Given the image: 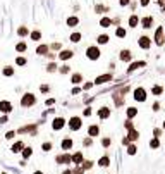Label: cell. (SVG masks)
<instances>
[{
  "label": "cell",
  "instance_id": "obj_6",
  "mask_svg": "<svg viewBox=\"0 0 165 174\" xmlns=\"http://www.w3.org/2000/svg\"><path fill=\"white\" fill-rule=\"evenodd\" d=\"M65 126V121H64V117H55L52 122V128L55 129V131H59V129H62V128Z\"/></svg>",
  "mask_w": 165,
  "mask_h": 174
},
{
  "label": "cell",
  "instance_id": "obj_49",
  "mask_svg": "<svg viewBox=\"0 0 165 174\" xmlns=\"http://www.w3.org/2000/svg\"><path fill=\"white\" fill-rule=\"evenodd\" d=\"M40 90H41L43 93H47V91H48V86H47V84H43V86H41V88H40Z\"/></svg>",
  "mask_w": 165,
  "mask_h": 174
},
{
  "label": "cell",
  "instance_id": "obj_37",
  "mask_svg": "<svg viewBox=\"0 0 165 174\" xmlns=\"http://www.w3.org/2000/svg\"><path fill=\"white\" fill-rule=\"evenodd\" d=\"M40 38H41V33H40V31H33V33H31V40H35V42H38Z\"/></svg>",
  "mask_w": 165,
  "mask_h": 174
},
{
  "label": "cell",
  "instance_id": "obj_7",
  "mask_svg": "<svg viewBox=\"0 0 165 174\" xmlns=\"http://www.w3.org/2000/svg\"><path fill=\"white\" fill-rule=\"evenodd\" d=\"M12 111V104L7 100H2L0 102V112H4V114H9Z\"/></svg>",
  "mask_w": 165,
  "mask_h": 174
},
{
  "label": "cell",
  "instance_id": "obj_58",
  "mask_svg": "<svg viewBox=\"0 0 165 174\" xmlns=\"http://www.w3.org/2000/svg\"><path fill=\"white\" fill-rule=\"evenodd\" d=\"M35 174H43V172H41V171H36V172H35Z\"/></svg>",
  "mask_w": 165,
  "mask_h": 174
},
{
  "label": "cell",
  "instance_id": "obj_46",
  "mask_svg": "<svg viewBox=\"0 0 165 174\" xmlns=\"http://www.w3.org/2000/svg\"><path fill=\"white\" fill-rule=\"evenodd\" d=\"M60 73L67 74V73H69V66H62V67H60Z\"/></svg>",
  "mask_w": 165,
  "mask_h": 174
},
{
  "label": "cell",
  "instance_id": "obj_55",
  "mask_svg": "<svg viewBox=\"0 0 165 174\" xmlns=\"http://www.w3.org/2000/svg\"><path fill=\"white\" fill-rule=\"evenodd\" d=\"M129 2H131V0H120V5H127Z\"/></svg>",
  "mask_w": 165,
  "mask_h": 174
},
{
  "label": "cell",
  "instance_id": "obj_12",
  "mask_svg": "<svg viewBox=\"0 0 165 174\" xmlns=\"http://www.w3.org/2000/svg\"><path fill=\"white\" fill-rule=\"evenodd\" d=\"M11 150H12L14 153H19V152H22V150H24V143H22V142H16L14 145H12V148H11Z\"/></svg>",
  "mask_w": 165,
  "mask_h": 174
},
{
  "label": "cell",
  "instance_id": "obj_45",
  "mask_svg": "<svg viewBox=\"0 0 165 174\" xmlns=\"http://www.w3.org/2000/svg\"><path fill=\"white\" fill-rule=\"evenodd\" d=\"M83 172H84V169L83 167H76L74 171H72V174H83Z\"/></svg>",
  "mask_w": 165,
  "mask_h": 174
},
{
  "label": "cell",
  "instance_id": "obj_19",
  "mask_svg": "<svg viewBox=\"0 0 165 174\" xmlns=\"http://www.w3.org/2000/svg\"><path fill=\"white\" fill-rule=\"evenodd\" d=\"M98 116H100V119H107V117L110 116V111L107 107H101L100 111H98Z\"/></svg>",
  "mask_w": 165,
  "mask_h": 174
},
{
  "label": "cell",
  "instance_id": "obj_9",
  "mask_svg": "<svg viewBox=\"0 0 165 174\" xmlns=\"http://www.w3.org/2000/svg\"><path fill=\"white\" fill-rule=\"evenodd\" d=\"M110 79H112V74H101V76H98V78L95 79V83L103 84V83H107V81H110Z\"/></svg>",
  "mask_w": 165,
  "mask_h": 174
},
{
  "label": "cell",
  "instance_id": "obj_27",
  "mask_svg": "<svg viewBox=\"0 0 165 174\" xmlns=\"http://www.w3.org/2000/svg\"><path fill=\"white\" fill-rule=\"evenodd\" d=\"M110 24H112V21H110L108 17H101V19H100V26H103V28H108Z\"/></svg>",
  "mask_w": 165,
  "mask_h": 174
},
{
  "label": "cell",
  "instance_id": "obj_33",
  "mask_svg": "<svg viewBox=\"0 0 165 174\" xmlns=\"http://www.w3.org/2000/svg\"><path fill=\"white\" fill-rule=\"evenodd\" d=\"M31 153H33V150L28 147V148H24V150H22V157H24V159H29V157H31Z\"/></svg>",
  "mask_w": 165,
  "mask_h": 174
},
{
  "label": "cell",
  "instance_id": "obj_35",
  "mask_svg": "<svg viewBox=\"0 0 165 174\" xmlns=\"http://www.w3.org/2000/svg\"><path fill=\"white\" fill-rule=\"evenodd\" d=\"M16 50H17V52H24V50H26V43H24V42L17 43V45H16Z\"/></svg>",
  "mask_w": 165,
  "mask_h": 174
},
{
  "label": "cell",
  "instance_id": "obj_54",
  "mask_svg": "<svg viewBox=\"0 0 165 174\" xmlns=\"http://www.w3.org/2000/svg\"><path fill=\"white\" fill-rule=\"evenodd\" d=\"M84 145H86V147H88V145H91V138H86V140H84Z\"/></svg>",
  "mask_w": 165,
  "mask_h": 174
},
{
  "label": "cell",
  "instance_id": "obj_32",
  "mask_svg": "<svg viewBox=\"0 0 165 174\" xmlns=\"http://www.w3.org/2000/svg\"><path fill=\"white\" fill-rule=\"evenodd\" d=\"M79 40H81V33H72V35H71V42L78 43Z\"/></svg>",
  "mask_w": 165,
  "mask_h": 174
},
{
  "label": "cell",
  "instance_id": "obj_24",
  "mask_svg": "<svg viewBox=\"0 0 165 174\" xmlns=\"http://www.w3.org/2000/svg\"><path fill=\"white\" fill-rule=\"evenodd\" d=\"M36 53H38V55H47V53H48V47H47V45H40V47L36 48Z\"/></svg>",
  "mask_w": 165,
  "mask_h": 174
},
{
  "label": "cell",
  "instance_id": "obj_39",
  "mask_svg": "<svg viewBox=\"0 0 165 174\" xmlns=\"http://www.w3.org/2000/svg\"><path fill=\"white\" fill-rule=\"evenodd\" d=\"M81 167L84 169V171H86V169H91V167H93V162H91V160H84V162H83V165H81Z\"/></svg>",
  "mask_w": 165,
  "mask_h": 174
},
{
  "label": "cell",
  "instance_id": "obj_56",
  "mask_svg": "<svg viewBox=\"0 0 165 174\" xmlns=\"http://www.w3.org/2000/svg\"><path fill=\"white\" fill-rule=\"evenodd\" d=\"M84 116H91V109H84Z\"/></svg>",
  "mask_w": 165,
  "mask_h": 174
},
{
  "label": "cell",
  "instance_id": "obj_13",
  "mask_svg": "<svg viewBox=\"0 0 165 174\" xmlns=\"http://www.w3.org/2000/svg\"><path fill=\"white\" fill-rule=\"evenodd\" d=\"M144 66H146V64L143 62V60H139V62H133L131 64V66H129V73H133V71H136V69H139V67H144Z\"/></svg>",
  "mask_w": 165,
  "mask_h": 174
},
{
  "label": "cell",
  "instance_id": "obj_5",
  "mask_svg": "<svg viewBox=\"0 0 165 174\" xmlns=\"http://www.w3.org/2000/svg\"><path fill=\"white\" fill-rule=\"evenodd\" d=\"M69 128L72 129V131L81 129V117H71L69 119Z\"/></svg>",
  "mask_w": 165,
  "mask_h": 174
},
{
  "label": "cell",
  "instance_id": "obj_60",
  "mask_svg": "<svg viewBox=\"0 0 165 174\" xmlns=\"http://www.w3.org/2000/svg\"><path fill=\"white\" fill-rule=\"evenodd\" d=\"M2 174H5V172H2Z\"/></svg>",
  "mask_w": 165,
  "mask_h": 174
},
{
  "label": "cell",
  "instance_id": "obj_48",
  "mask_svg": "<svg viewBox=\"0 0 165 174\" xmlns=\"http://www.w3.org/2000/svg\"><path fill=\"white\" fill-rule=\"evenodd\" d=\"M101 145H103V147H108V145H110V140H108V138H103V140H101Z\"/></svg>",
  "mask_w": 165,
  "mask_h": 174
},
{
  "label": "cell",
  "instance_id": "obj_14",
  "mask_svg": "<svg viewBox=\"0 0 165 174\" xmlns=\"http://www.w3.org/2000/svg\"><path fill=\"white\" fill-rule=\"evenodd\" d=\"M72 162H74L76 165H79V164L84 162V160H83V153H81V152H76L74 155H72Z\"/></svg>",
  "mask_w": 165,
  "mask_h": 174
},
{
  "label": "cell",
  "instance_id": "obj_15",
  "mask_svg": "<svg viewBox=\"0 0 165 174\" xmlns=\"http://www.w3.org/2000/svg\"><path fill=\"white\" fill-rule=\"evenodd\" d=\"M72 57V50H62V52L59 53V59L60 60H67V59Z\"/></svg>",
  "mask_w": 165,
  "mask_h": 174
},
{
  "label": "cell",
  "instance_id": "obj_57",
  "mask_svg": "<svg viewBox=\"0 0 165 174\" xmlns=\"http://www.w3.org/2000/svg\"><path fill=\"white\" fill-rule=\"evenodd\" d=\"M64 174H72V171H69V169H67V171H64Z\"/></svg>",
  "mask_w": 165,
  "mask_h": 174
},
{
  "label": "cell",
  "instance_id": "obj_59",
  "mask_svg": "<svg viewBox=\"0 0 165 174\" xmlns=\"http://www.w3.org/2000/svg\"><path fill=\"white\" fill-rule=\"evenodd\" d=\"M163 128H165V121H163Z\"/></svg>",
  "mask_w": 165,
  "mask_h": 174
},
{
  "label": "cell",
  "instance_id": "obj_23",
  "mask_svg": "<svg viewBox=\"0 0 165 174\" xmlns=\"http://www.w3.org/2000/svg\"><path fill=\"white\" fill-rule=\"evenodd\" d=\"M98 133H100V128L98 126H90L88 128V135H90V136H98Z\"/></svg>",
  "mask_w": 165,
  "mask_h": 174
},
{
  "label": "cell",
  "instance_id": "obj_17",
  "mask_svg": "<svg viewBox=\"0 0 165 174\" xmlns=\"http://www.w3.org/2000/svg\"><path fill=\"white\" fill-rule=\"evenodd\" d=\"M138 138H139V133L136 131V129H131V131L127 133V140H129V142H136Z\"/></svg>",
  "mask_w": 165,
  "mask_h": 174
},
{
  "label": "cell",
  "instance_id": "obj_10",
  "mask_svg": "<svg viewBox=\"0 0 165 174\" xmlns=\"http://www.w3.org/2000/svg\"><path fill=\"white\" fill-rule=\"evenodd\" d=\"M131 59H133L131 50H122V52H120V60H122V62H131Z\"/></svg>",
  "mask_w": 165,
  "mask_h": 174
},
{
  "label": "cell",
  "instance_id": "obj_36",
  "mask_svg": "<svg viewBox=\"0 0 165 174\" xmlns=\"http://www.w3.org/2000/svg\"><path fill=\"white\" fill-rule=\"evenodd\" d=\"M136 152H138V148L134 147V145H129V147H127V153H129V155H136Z\"/></svg>",
  "mask_w": 165,
  "mask_h": 174
},
{
  "label": "cell",
  "instance_id": "obj_26",
  "mask_svg": "<svg viewBox=\"0 0 165 174\" xmlns=\"http://www.w3.org/2000/svg\"><path fill=\"white\" fill-rule=\"evenodd\" d=\"M96 42H98V45H105V43H108V36L107 35H100L96 38Z\"/></svg>",
  "mask_w": 165,
  "mask_h": 174
},
{
  "label": "cell",
  "instance_id": "obj_51",
  "mask_svg": "<svg viewBox=\"0 0 165 174\" xmlns=\"http://www.w3.org/2000/svg\"><path fill=\"white\" fill-rule=\"evenodd\" d=\"M139 2H141V5H148V4H150V0H139Z\"/></svg>",
  "mask_w": 165,
  "mask_h": 174
},
{
  "label": "cell",
  "instance_id": "obj_22",
  "mask_svg": "<svg viewBox=\"0 0 165 174\" xmlns=\"http://www.w3.org/2000/svg\"><path fill=\"white\" fill-rule=\"evenodd\" d=\"M126 114H127L129 119H133V117L138 116V109H136V107H129L127 111H126Z\"/></svg>",
  "mask_w": 165,
  "mask_h": 174
},
{
  "label": "cell",
  "instance_id": "obj_20",
  "mask_svg": "<svg viewBox=\"0 0 165 174\" xmlns=\"http://www.w3.org/2000/svg\"><path fill=\"white\" fill-rule=\"evenodd\" d=\"M71 148H72V140L71 138L62 140V150H71Z\"/></svg>",
  "mask_w": 165,
  "mask_h": 174
},
{
  "label": "cell",
  "instance_id": "obj_40",
  "mask_svg": "<svg viewBox=\"0 0 165 174\" xmlns=\"http://www.w3.org/2000/svg\"><path fill=\"white\" fill-rule=\"evenodd\" d=\"M124 126H126V129H127V131H131V129H134V124H133V122H131V119H129V121H126V124H124Z\"/></svg>",
  "mask_w": 165,
  "mask_h": 174
},
{
  "label": "cell",
  "instance_id": "obj_47",
  "mask_svg": "<svg viewBox=\"0 0 165 174\" xmlns=\"http://www.w3.org/2000/svg\"><path fill=\"white\" fill-rule=\"evenodd\" d=\"M47 69H48V71H50V73H53V71L57 69V66H55V64L52 62V64H48V67H47Z\"/></svg>",
  "mask_w": 165,
  "mask_h": 174
},
{
  "label": "cell",
  "instance_id": "obj_3",
  "mask_svg": "<svg viewBox=\"0 0 165 174\" xmlns=\"http://www.w3.org/2000/svg\"><path fill=\"white\" fill-rule=\"evenodd\" d=\"M86 57L91 59V60H96V59L100 57V48L98 47H90L86 50Z\"/></svg>",
  "mask_w": 165,
  "mask_h": 174
},
{
  "label": "cell",
  "instance_id": "obj_30",
  "mask_svg": "<svg viewBox=\"0 0 165 174\" xmlns=\"http://www.w3.org/2000/svg\"><path fill=\"white\" fill-rule=\"evenodd\" d=\"M138 22H139V19H138L136 16H131V17H129V26H131V28H134Z\"/></svg>",
  "mask_w": 165,
  "mask_h": 174
},
{
  "label": "cell",
  "instance_id": "obj_42",
  "mask_svg": "<svg viewBox=\"0 0 165 174\" xmlns=\"http://www.w3.org/2000/svg\"><path fill=\"white\" fill-rule=\"evenodd\" d=\"M160 135H162V129H160V128H155V129H153V136L160 138Z\"/></svg>",
  "mask_w": 165,
  "mask_h": 174
},
{
  "label": "cell",
  "instance_id": "obj_38",
  "mask_svg": "<svg viewBox=\"0 0 165 174\" xmlns=\"http://www.w3.org/2000/svg\"><path fill=\"white\" fill-rule=\"evenodd\" d=\"M12 74H14V67H9V66H7V67L4 69V76H12Z\"/></svg>",
  "mask_w": 165,
  "mask_h": 174
},
{
  "label": "cell",
  "instance_id": "obj_34",
  "mask_svg": "<svg viewBox=\"0 0 165 174\" xmlns=\"http://www.w3.org/2000/svg\"><path fill=\"white\" fill-rule=\"evenodd\" d=\"M115 35H117L119 38H124L126 36V29H124V28H117V29H115Z\"/></svg>",
  "mask_w": 165,
  "mask_h": 174
},
{
  "label": "cell",
  "instance_id": "obj_11",
  "mask_svg": "<svg viewBox=\"0 0 165 174\" xmlns=\"http://www.w3.org/2000/svg\"><path fill=\"white\" fill-rule=\"evenodd\" d=\"M138 43H139V47H141V48H150V45H151V42H150L148 36H141Z\"/></svg>",
  "mask_w": 165,
  "mask_h": 174
},
{
  "label": "cell",
  "instance_id": "obj_4",
  "mask_svg": "<svg viewBox=\"0 0 165 174\" xmlns=\"http://www.w3.org/2000/svg\"><path fill=\"white\" fill-rule=\"evenodd\" d=\"M163 42H165V38H163V28L158 26V29L155 31V43H157V45H163Z\"/></svg>",
  "mask_w": 165,
  "mask_h": 174
},
{
  "label": "cell",
  "instance_id": "obj_8",
  "mask_svg": "<svg viewBox=\"0 0 165 174\" xmlns=\"http://www.w3.org/2000/svg\"><path fill=\"white\" fill-rule=\"evenodd\" d=\"M57 162H59V164H71V162H72V155H69V153L59 155V157H57Z\"/></svg>",
  "mask_w": 165,
  "mask_h": 174
},
{
  "label": "cell",
  "instance_id": "obj_21",
  "mask_svg": "<svg viewBox=\"0 0 165 174\" xmlns=\"http://www.w3.org/2000/svg\"><path fill=\"white\" fill-rule=\"evenodd\" d=\"M151 93H153L155 97H160L162 93H163V88H162L160 84H155L153 88H151Z\"/></svg>",
  "mask_w": 165,
  "mask_h": 174
},
{
  "label": "cell",
  "instance_id": "obj_16",
  "mask_svg": "<svg viewBox=\"0 0 165 174\" xmlns=\"http://www.w3.org/2000/svg\"><path fill=\"white\" fill-rule=\"evenodd\" d=\"M141 24H143V28H151L153 26V17H143L141 19Z\"/></svg>",
  "mask_w": 165,
  "mask_h": 174
},
{
  "label": "cell",
  "instance_id": "obj_29",
  "mask_svg": "<svg viewBox=\"0 0 165 174\" xmlns=\"http://www.w3.org/2000/svg\"><path fill=\"white\" fill-rule=\"evenodd\" d=\"M71 79H72V83H74V84H79V83H81V79H83V76L78 73V74H72V78H71Z\"/></svg>",
  "mask_w": 165,
  "mask_h": 174
},
{
  "label": "cell",
  "instance_id": "obj_1",
  "mask_svg": "<svg viewBox=\"0 0 165 174\" xmlns=\"http://www.w3.org/2000/svg\"><path fill=\"white\" fill-rule=\"evenodd\" d=\"M35 102H36L35 95H33V93H26V95L21 98V105L22 107H31V105H35Z\"/></svg>",
  "mask_w": 165,
  "mask_h": 174
},
{
  "label": "cell",
  "instance_id": "obj_50",
  "mask_svg": "<svg viewBox=\"0 0 165 174\" xmlns=\"http://www.w3.org/2000/svg\"><path fill=\"white\" fill-rule=\"evenodd\" d=\"M4 122H7V116H2V117H0V124H4Z\"/></svg>",
  "mask_w": 165,
  "mask_h": 174
},
{
  "label": "cell",
  "instance_id": "obj_18",
  "mask_svg": "<svg viewBox=\"0 0 165 174\" xmlns=\"http://www.w3.org/2000/svg\"><path fill=\"white\" fill-rule=\"evenodd\" d=\"M98 165H100V167H108V165H110V159L107 157V155H103V157L98 160Z\"/></svg>",
  "mask_w": 165,
  "mask_h": 174
},
{
  "label": "cell",
  "instance_id": "obj_43",
  "mask_svg": "<svg viewBox=\"0 0 165 174\" xmlns=\"http://www.w3.org/2000/svg\"><path fill=\"white\" fill-rule=\"evenodd\" d=\"M43 150H45V152H48V150H52V143H43Z\"/></svg>",
  "mask_w": 165,
  "mask_h": 174
},
{
  "label": "cell",
  "instance_id": "obj_31",
  "mask_svg": "<svg viewBox=\"0 0 165 174\" xmlns=\"http://www.w3.org/2000/svg\"><path fill=\"white\" fill-rule=\"evenodd\" d=\"M28 33H29V31H28V28H26V26H21L19 29H17V35H19V36H26Z\"/></svg>",
  "mask_w": 165,
  "mask_h": 174
},
{
  "label": "cell",
  "instance_id": "obj_41",
  "mask_svg": "<svg viewBox=\"0 0 165 174\" xmlns=\"http://www.w3.org/2000/svg\"><path fill=\"white\" fill-rule=\"evenodd\" d=\"M16 64H17V66H24V64H26V59H24V57H17Z\"/></svg>",
  "mask_w": 165,
  "mask_h": 174
},
{
  "label": "cell",
  "instance_id": "obj_25",
  "mask_svg": "<svg viewBox=\"0 0 165 174\" xmlns=\"http://www.w3.org/2000/svg\"><path fill=\"white\" fill-rule=\"evenodd\" d=\"M78 22H79V19H78L76 16H72V17H69V19H67V26L74 28V26H78Z\"/></svg>",
  "mask_w": 165,
  "mask_h": 174
},
{
  "label": "cell",
  "instance_id": "obj_28",
  "mask_svg": "<svg viewBox=\"0 0 165 174\" xmlns=\"http://www.w3.org/2000/svg\"><path fill=\"white\" fill-rule=\"evenodd\" d=\"M160 147V138H153V140H151V142H150V148H158Z\"/></svg>",
  "mask_w": 165,
  "mask_h": 174
},
{
  "label": "cell",
  "instance_id": "obj_52",
  "mask_svg": "<svg viewBox=\"0 0 165 174\" xmlns=\"http://www.w3.org/2000/svg\"><path fill=\"white\" fill-rule=\"evenodd\" d=\"M91 86H93V84H91V83H86V84H84V86H83V88H84V90H90Z\"/></svg>",
  "mask_w": 165,
  "mask_h": 174
},
{
  "label": "cell",
  "instance_id": "obj_2",
  "mask_svg": "<svg viewBox=\"0 0 165 174\" xmlns=\"http://www.w3.org/2000/svg\"><path fill=\"white\" fill-rule=\"evenodd\" d=\"M133 97H134V100H136V102H144V100H146V90L139 86V88H136V90H134V95Z\"/></svg>",
  "mask_w": 165,
  "mask_h": 174
},
{
  "label": "cell",
  "instance_id": "obj_53",
  "mask_svg": "<svg viewBox=\"0 0 165 174\" xmlns=\"http://www.w3.org/2000/svg\"><path fill=\"white\" fill-rule=\"evenodd\" d=\"M158 109H160V104H158V102H157V104H153V111H158Z\"/></svg>",
  "mask_w": 165,
  "mask_h": 174
},
{
  "label": "cell",
  "instance_id": "obj_44",
  "mask_svg": "<svg viewBox=\"0 0 165 174\" xmlns=\"http://www.w3.org/2000/svg\"><path fill=\"white\" fill-rule=\"evenodd\" d=\"M14 136H16V131H9V133L5 135V138H7V140H12Z\"/></svg>",
  "mask_w": 165,
  "mask_h": 174
}]
</instances>
